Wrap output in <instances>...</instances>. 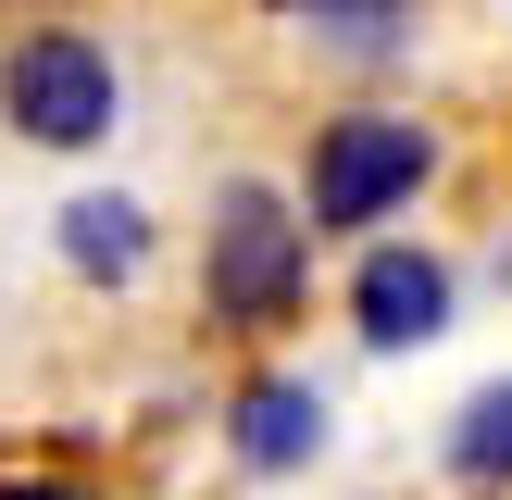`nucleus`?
Here are the masks:
<instances>
[{"instance_id":"f257e3e1","label":"nucleus","mask_w":512,"mask_h":500,"mask_svg":"<svg viewBox=\"0 0 512 500\" xmlns=\"http://www.w3.org/2000/svg\"><path fill=\"white\" fill-rule=\"evenodd\" d=\"M0 113H13L38 150H88V138H113V113H125L113 50H100L88 25H38V38H13V63H0Z\"/></svg>"},{"instance_id":"f03ea898","label":"nucleus","mask_w":512,"mask_h":500,"mask_svg":"<svg viewBox=\"0 0 512 500\" xmlns=\"http://www.w3.org/2000/svg\"><path fill=\"white\" fill-rule=\"evenodd\" d=\"M425 163H438V150H425L413 113H338L313 138V225H300V238H350V225H375L388 200H413Z\"/></svg>"},{"instance_id":"7ed1b4c3","label":"nucleus","mask_w":512,"mask_h":500,"mask_svg":"<svg viewBox=\"0 0 512 500\" xmlns=\"http://www.w3.org/2000/svg\"><path fill=\"white\" fill-rule=\"evenodd\" d=\"M300 225H288V200L275 188H225V213H213V313L225 325H275L300 300Z\"/></svg>"},{"instance_id":"20e7f679","label":"nucleus","mask_w":512,"mask_h":500,"mask_svg":"<svg viewBox=\"0 0 512 500\" xmlns=\"http://www.w3.org/2000/svg\"><path fill=\"white\" fill-rule=\"evenodd\" d=\"M350 325H363L375 350H425L450 325V263H425V250H363V275H350Z\"/></svg>"},{"instance_id":"39448f33","label":"nucleus","mask_w":512,"mask_h":500,"mask_svg":"<svg viewBox=\"0 0 512 500\" xmlns=\"http://www.w3.org/2000/svg\"><path fill=\"white\" fill-rule=\"evenodd\" d=\"M313 450H325V400L313 388H300V375H263V388H250L238 400V463H313Z\"/></svg>"},{"instance_id":"423d86ee","label":"nucleus","mask_w":512,"mask_h":500,"mask_svg":"<svg viewBox=\"0 0 512 500\" xmlns=\"http://www.w3.org/2000/svg\"><path fill=\"white\" fill-rule=\"evenodd\" d=\"M138 250H150L138 200H75V213H63V263L75 275H138Z\"/></svg>"},{"instance_id":"0eeeda50","label":"nucleus","mask_w":512,"mask_h":500,"mask_svg":"<svg viewBox=\"0 0 512 500\" xmlns=\"http://www.w3.org/2000/svg\"><path fill=\"white\" fill-rule=\"evenodd\" d=\"M450 463L488 488V475H512V388H475L463 400V425H450Z\"/></svg>"},{"instance_id":"6e6552de","label":"nucleus","mask_w":512,"mask_h":500,"mask_svg":"<svg viewBox=\"0 0 512 500\" xmlns=\"http://www.w3.org/2000/svg\"><path fill=\"white\" fill-rule=\"evenodd\" d=\"M300 25H313L325 50H400L413 13H400V0H325V13H300Z\"/></svg>"},{"instance_id":"1a4fd4ad","label":"nucleus","mask_w":512,"mask_h":500,"mask_svg":"<svg viewBox=\"0 0 512 500\" xmlns=\"http://www.w3.org/2000/svg\"><path fill=\"white\" fill-rule=\"evenodd\" d=\"M0 500H63V488H0Z\"/></svg>"}]
</instances>
